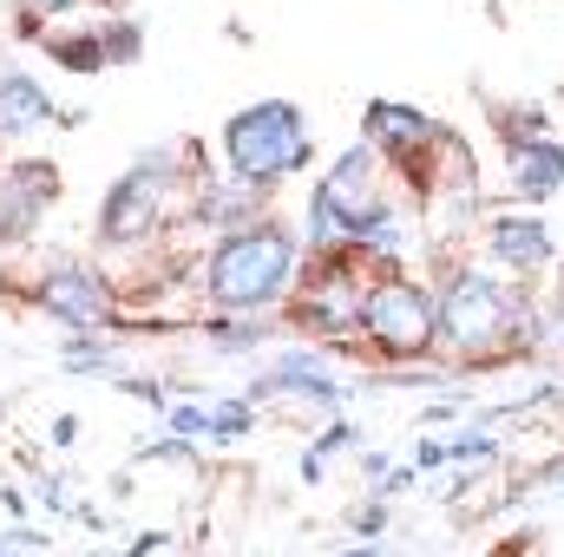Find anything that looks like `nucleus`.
I'll return each instance as SVG.
<instances>
[{"mask_svg": "<svg viewBox=\"0 0 564 557\" xmlns=\"http://www.w3.org/2000/svg\"><path fill=\"white\" fill-rule=\"evenodd\" d=\"M46 40V53L59 59V66H73V73H106V40H99V26L93 33H40Z\"/></svg>", "mask_w": 564, "mask_h": 557, "instance_id": "obj_19", "label": "nucleus"}, {"mask_svg": "<svg viewBox=\"0 0 564 557\" xmlns=\"http://www.w3.org/2000/svg\"><path fill=\"white\" fill-rule=\"evenodd\" d=\"M322 270H308V282H295V321L322 341H348L361 335V302H368V276L355 263V250L315 256Z\"/></svg>", "mask_w": 564, "mask_h": 557, "instance_id": "obj_7", "label": "nucleus"}, {"mask_svg": "<svg viewBox=\"0 0 564 557\" xmlns=\"http://www.w3.org/2000/svg\"><path fill=\"white\" fill-rule=\"evenodd\" d=\"M302 237L282 217H257L224 230L204 256V302L210 315H276L302 282Z\"/></svg>", "mask_w": 564, "mask_h": 557, "instance_id": "obj_1", "label": "nucleus"}, {"mask_svg": "<svg viewBox=\"0 0 564 557\" xmlns=\"http://www.w3.org/2000/svg\"><path fill=\"white\" fill-rule=\"evenodd\" d=\"M361 341L381 361H433L440 354L433 288H421L408 270H381L368 282V302H361Z\"/></svg>", "mask_w": 564, "mask_h": 557, "instance_id": "obj_5", "label": "nucleus"}, {"mask_svg": "<svg viewBox=\"0 0 564 557\" xmlns=\"http://www.w3.org/2000/svg\"><path fill=\"white\" fill-rule=\"evenodd\" d=\"M486 250L506 276H539L558 263V230L525 204V210H492L486 217Z\"/></svg>", "mask_w": 564, "mask_h": 557, "instance_id": "obj_10", "label": "nucleus"}, {"mask_svg": "<svg viewBox=\"0 0 564 557\" xmlns=\"http://www.w3.org/2000/svg\"><path fill=\"white\" fill-rule=\"evenodd\" d=\"M164 426H171V433H191V439H210V407H197V401H164Z\"/></svg>", "mask_w": 564, "mask_h": 557, "instance_id": "obj_23", "label": "nucleus"}, {"mask_svg": "<svg viewBox=\"0 0 564 557\" xmlns=\"http://www.w3.org/2000/svg\"><path fill=\"white\" fill-rule=\"evenodd\" d=\"M433 308L453 361H492L506 348H532L539 308L506 276H492V263H446V276L433 282Z\"/></svg>", "mask_w": 564, "mask_h": 557, "instance_id": "obj_2", "label": "nucleus"}, {"mask_svg": "<svg viewBox=\"0 0 564 557\" xmlns=\"http://www.w3.org/2000/svg\"><path fill=\"white\" fill-rule=\"evenodd\" d=\"M99 40H106V66H139L144 59V20H106L99 26Z\"/></svg>", "mask_w": 564, "mask_h": 557, "instance_id": "obj_21", "label": "nucleus"}, {"mask_svg": "<svg viewBox=\"0 0 564 557\" xmlns=\"http://www.w3.org/2000/svg\"><path fill=\"white\" fill-rule=\"evenodd\" d=\"M46 125H59V106L46 99V86L33 73H20V66H0V151L26 144Z\"/></svg>", "mask_w": 564, "mask_h": 557, "instance_id": "obj_14", "label": "nucleus"}, {"mask_svg": "<svg viewBox=\"0 0 564 557\" xmlns=\"http://www.w3.org/2000/svg\"><path fill=\"white\" fill-rule=\"evenodd\" d=\"M499 459V439L486 426H466V433H426L414 446V466L421 472H459V466H492Z\"/></svg>", "mask_w": 564, "mask_h": 557, "instance_id": "obj_16", "label": "nucleus"}, {"mask_svg": "<svg viewBox=\"0 0 564 557\" xmlns=\"http://www.w3.org/2000/svg\"><path fill=\"white\" fill-rule=\"evenodd\" d=\"M361 139L375 144L394 171H421L426 151L446 139V125H433L421 106H401V99H375L368 112H361Z\"/></svg>", "mask_w": 564, "mask_h": 557, "instance_id": "obj_11", "label": "nucleus"}, {"mask_svg": "<svg viewBox=\"0 0 564 557\" xmlns=\"http://www.w3.org/2000/svg\"><path fill=\"white\" fill-rule=\"evenodd\" d=\"M59 368L66 374H119L112 354H106V341H93V328H73V341L59 348Z\"/></svg>", "mask_w": 564, "mask_h": 557, "instance_id": "obj_20", "label": "nucleus"}, {"mask_svg": "<svg viewBox=\"0 0 564 557\" xmlns=\"http://www.w3.org/2000/svg\"><path fill=\"white\" fill-rule=\"evenodd\" d=\"M263 394H282V401L315 407V414H341V407H348V381L335 374V361H328L322 348H282L276 361L257 374L250 401H263Z\"/></svg>", "mask_w": 564, "mask_h": 557, "instance_id": "obj_9", "label": "nucleus"}, {"mask_svg": "<svg viewBox=\"0 0 564 557\" xmlns=\"http://www.w3.org/2000/svg\"><path fill=\"white\" fill-rule=\"evenodd\" d=\"M388 210V177H381V151L361 139L348 144L322 184L308 190V223H302V250L308 256H335V250H355V237Z\"/></svg>", "mask_w": 564, "mask_h": 557, "instance_id": "obj_3", "label": "nucleus"}, {"mask_svg": "<svg viewBox=\"0 0 564 557\" xmlns=\"http://www.w3.org/2000/svg\"><path fill=\"white\" fill-rule=\"evenodd\" d=\"M33 308L53 315V321H66V328H112L119 321L112 282L99 276V270H86V263H53L46 276L33 282Z\"/></svg>", "mask_w": 564, "mask_h": 557, "instance_id": "obj_8", "label": "nucleus"}, {"mask_svg": "<svg viewBox=\"0 0 564 557\" xmlns=\"http://www.w3.org/2000/svg\"><path fill=\"white\" fill-rule=\"evenodd\" d=\"M388 518H394V505H388V492H375V499H361V505L348 512V525H355L361 538H381V532H388Z\"/></svg>", "mask_w": 564, "mask_h": 557, "instance_id": "obj_24", "label": "nucleus"}, {"mask_svg": "<svg viewBox=\"0 0 564 557\" xmlns=\"http://www.w3.org/2000/svg\"><path fill=\"white\" fill-rule=\"evenodd\" d=\"M348 446H355V426H348L341 414H328V426L315 433V446L302 452V485H322V479H328V466H335Z\"/></svg>", "mask_w": 564, "mask_h": 557, "instance_id": "obj_18", "label": "nucleus"}, {"mask_svg": "<svg viewBox=\"0 0 564 557\" xmlns=\"http://www.w3.org/2000/svg\"><path fill=\"white\" fill-rule=\"evenodd\" d=\"M53 204H59V171L46 157L7 164V177H0V243H26Z\"/></svg>", "mask_w": 564, "mask_h": 557, "instance_id": "obj_12", "label": "nucleus"}, {"mask_svg": "<svg viewBox=\"0 0 564 557\" xmlns=\"http://www.w3.org/2000/svg\"><path fill=\"white\" fill-rule=\"evenodd\" d=\"M355 256H368V263H381V270H408V263H414V223L388 204V210L355 237Z\"/></svg>", "mask_w": 564, "mask_h": 557, "instance_id": "obj_17", "label": "nucleus"}, {"mask_svg": "<svg viewBox=\"0 0 564 557\" xmlns=\"http://www.w3.org/2000/svg\"><path fill=\"white\" fill-rule=\"evenodd\" d=\"M73 7H86V0H20V20H26V33L40 40V26L59 20V13H73Z\"/></svg>", "mask_w": 564, "mask_h": 557, "instance_id": "obj_25", "label": "nucleus"}, {"mask_svg": "<svg viewBox=\"0 0 564 557\" xmlns=\"http://www.w3.org/2000/svg\"><path fill=\"white\" fill-rule=\"evenodd\" d=\"M506 190L519 204H552L564 190V139H506Z\"/></svg>", "mask_w": 564, "mask_h": 557, "instance_id": "obj_13", "label": "nucleus"}, {"mask_svg": "<svg viewBox=\"0 0 564 557\" xmlns=\"http://www.w3.org/2000/svg\"><path fill=\"white\" fill-rule=\"evenodd\" d=\"M73 439H79V419L59 414V419H53V446H73Z\"/></svg>", "mask_w": 564, "mask_h": 557, "instance_id": "obj_26", "label": "nucleus"}, {"mask_svg": "<svg viewBox=\"0 0 564 557\" xmlns=\"http://www.w3.org/2000/svg\"><path fill=\"white\" fill-rule=\"evenodd\" d=\"M184 164H191L184 144H158V151H144L139 164L106 190V204H99V243H112V250L144 243V237L164 223V197L177 190V171H184Z\"/></svg>", "mask_w": 564, "mask_h": 557, "instance_id": "obj_6", "label": "nucleus"}, {"mask_svg": "<svg viewBox=\"0 0 564 557\" xmlns=\"http://www.w3.org/2000/svg\"><path fill=\"white\" fill-rule=\"evenodd\" d=\"M0 512H7V518H26V492L7 485V492H0Z\"/></svg>", "mask_w": 564, "mask_h": 557, "instance_id": "obj_27", "label": "nucleus"}, {"mask_svg": "<svg viewBox=\"0 0 564 557\" xmlns=\"http://www.w3.org/2000/svg\"><path fill=\"white\" fill-rule=\"evenodd\" d=\"M250 426H257L250 394H237V401H217V407H210V439H243Z\"/></svg>", "mask_w": 564, "mask_h": 557, "instance_id": "obj_22", "label": "nucleus"}, {"mask_svg": "<svg viewBox=\"0 0 564 557\" xmlns=\"http://www.w3.org/2000/svg\"><path fill=\"white\" fill-rule=\"evenodd\" d=\"M217 151H224L230 177H243L257 190H276L282 177H295L315 157V139H308V119H302L295 99H257V106L224 119Z\"/></svg>", "mask_w": 564, "mask_h": 557, "instance_id": "obj_4", "label": "nucleus"}, {"mask_svg": "<svg viewBox=\"0 0 564 557\" xmlns=\"http://www.w3.org/2000/svg\"><path fill=\"white\" fill-rule=\"evenodd\" d=\"M257 217H270L257 184H243V177H204V184H197V223H204V230L224 237V230H243V223H257Z\"/></svg>", "mask_w": 564, "mask_h": 557, "instance_id": "obj_15", "label": "nucleus"}]
</instances>
